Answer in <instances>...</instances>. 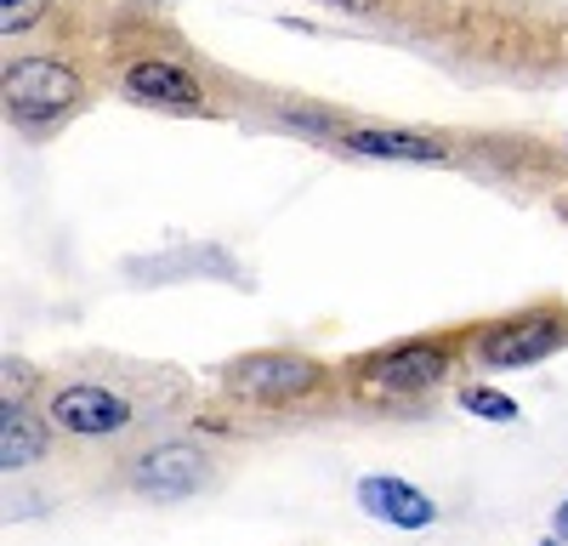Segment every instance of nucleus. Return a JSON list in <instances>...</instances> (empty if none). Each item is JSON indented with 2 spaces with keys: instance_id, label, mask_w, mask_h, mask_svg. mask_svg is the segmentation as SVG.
<instances>
[{
  "instance_id": "nucleus-1",
  "label": "nucleus",
  "mask_w": 568,
  "mask_h": 546,
  "mask_svg": "<svg viewBox=\"0 0 568 546\" xmlns=\"http://www.w3.org/2000/svg\"><path fill=\"white\" fill-rule=\"evenodd\" d=\"M74 98H80L74 69H63L52 58H23V63L7 69V109L29 125L58 120L63 109H74Z\"/></svg>"
},
{
  "instance_id": "nucleus-2",
  "label": "nucleus",
  "mask_w": 568,
  "mask_h": 546,
  "mask_svg": "<svg viewBox=\"0 0 568 546\" xmlns=\"http://www.w3.org/2000/svg\"><path fill=\"white\" fill-rule=\"evenodd\" d=\"M227 387L251 404H284V398H302L307 387H318V364L302 353H256L245 364H233Z\"/></svg>"
},
{
  "instance_id": "nucleus-3",
  "label": "nucleus",
  "mask_w": 568,
  "mask_h": 546,
  "mask_svg": "<svg viewBox=\"0 0 568 546\" xmlns=\"http://www.w3.org/2000/svg\"><path fill=\"white\" fill-rule=\"evenodd\" d=\"M52 422H58L63 433L91 438V433L125 427V422H131V404H125L120 393H109V387H63V393L52 398Z\"/></svg>"
},
{
  "instance_id": "nucleus-4",
  "label": "nucleus",
  "mask_w": 568,
  "mask_h": 546,
  "mask_svg": "<svg viewBox=\"0 0 568 546\" xmlns=\"http://www.w3.org/2000/svg\"><path fill=\"white\" fill-rule=\"evenodd\" d=\"M200 484H205V455L194 444H160L154 455L136 462V489L154 495V501H176Z\"/></svg>"
},
{
  "instance_id": "nucleus-5",
  "label": "nucleus",
  "mask_w": 568,
  "mask_h": 546,
  "mask_svg": "<svg viewBox=\"0 0 568 546\" xmlns=\"http://www.w3.org/2000/svg\"><path fill=\"white\" fill-rule=\"evenodd\" d=\"M562 325H551V318H524V325H506V331H495L489 342H484V364L489 371H511V364H535V358H546V353H557L562 347Z\"/></svg>"
},
{
  "instance_id": "nucleus-6",
  "label": "nucleus",
  "mask_w": 568,
  "mask_h": 546,
  "mask_svg": "<svg viewBox=\"0 0 568 546\" xmlns=\"http://www.w3.org/2000/svg\"><path fill=\"white\" fill-rule=\"evenodd\" d=\"M125 91L136 103H154V109H200L205 103L200 80L187 69H176V63H131L125 69Z\"/></svg>"
},
{
  "instance_id": "nucleus-7",
  "label": "nucleus",
  "mask_w": 568,
  "mask_h": 546,
  "mask_svg": "<svg viewBox=\"0 0 568 546\" xmlns=\"http://www.w3.org/2000/svg\"><path fill=\"white\" fill-rule=\"evenodd\" d=\"M358 501H364V513L387 518V524H398V529H420V524L438 518L433 501H426L415 484H404V478H364V484H358Z\"/></svg>"
},
{
  "instance_id": "nucleus-8",
  "label": "nucleus",
  "mask_w": 568,
  "mask_h": 546,
  "mask_svg": "<svg viewBox=\"0 0 568 546\" xmlns=\"http://www.w3.org/2000/svg\"><path fill=\"white\" fill-rule=\"evenodd\" d=\"M438 376H444V353H438V347H404V353H387V358L369 371L375 387H393V393L433 387Z\"/></svg>"
},
{
  "instance_id": "nucleus-9",
  "label": "nucleus",
  "mask_w": 568,
  "mask_h": 546,
  "mask_svg": "<svg viewBox=\"0 0 568 546\" xmlns=\"http://www.w3.org/2000/svg\"><path fill=\"white\" fill-rule=\"evenodd\" d=\"M40 449H45V427L23 404H0V467L18 473V467L40 462Z\"/></svg>"
},
{
  "instance_id": "nucleus-10",
  "label": "nucleus",
  "mask_w": 568,
  "mask_h": 546,
  "mask_svg": "<svg viewBox=\"0 0 568 546\" xmlns=\"http://www.w3.org/2000/svg\"><path fill=\"white\" fill-rule=\"evenodd\" d=\"M347 149L375 160H444L438 136H415V131H347Z\"/></svg>"
},
{
  "instance_id": "nucleus-11",
  "label": "nucleus",
  "mask_w": 568,
  "mask_h": 546,
  "mask_svg": "<svg viewBox=\"0 0 568 546\" xmlns=\"http://www.w3.org/2000/svg\"><path fill=\"white\" fill-rule=\"evenodd\" d=\"M460 404L471 410V416H484V422H511V416H517V404H511L506 393H495V387H466Z\"/></svg>"
},
{
  "instance_id": "nucleus-12",
  "label": "nucleus",
  "mask_w": 568,
  "mask_h": 546,
  "mask_svg": "<svg viewBox=\"0 0 568 546\" xmlns=\"http://www.w3.org/2000/svg\"><path fill=\"white\" fill-rule=\"evenodd\" d=\"M45 18V0H0V29L7 34H23Z\"/></svg>"
},
{
  "instance_id": "nucleus-13",
  "label": "nucleus",
  "mask_w": 568,
  "mask_h": 546,
  "mask_svg": "<svg viewBox=\"0 0 568 546\" xmlns=\"http://www.w3.org/2000/svg\"><path fill=\"white\" fill-rule=\"evenodd\" d=\"M34 382L29 364H7V404H23V387Z\"/></svg>"
},
{
  "instance_id": "nucleus-14",
  "label": "nucleus",
  "mask_w": 568,
  "mask_h": 546,
  "mask_svg": "<svg viewBox=\"0 0 568 546\" xmlns=\"http://www.w3.org/2000/svg\"><path fill=\"white\" fill-rule=\"evenodd\" d=\"M336 7H347V12H369L375 0H336Z\"/></svg>"
},
{
  "instance_id": "nucleus-15",
  "label": "nucleus",
  "mask_w": 568,
  "mask_h": 546,
  "mask_svg": "<svg viewBox=\"0 0 568 546\" xmlns=\"http://www.w3.org/2000/svg\"><path fill=\"white\" fill-rule=\"evenodd\" d=\"M557 529L568 535V501H562V507H557Z\"/></svg>"
},
{
  "instance_id": "nucleus-16",
  "label": "nucleus",
  "mask_w": 568,
  "mask_h": 546,
  "mask_svg": "<svg viewBox=\"0 0 568 546\" xmlns=\"http://www.w3.org/2000/svg\"><path fill=\"white\" fill-rule=\"evenodd\" d=\"M546 546H557V540H546Z\"/></svg>"
}]
</instances>
